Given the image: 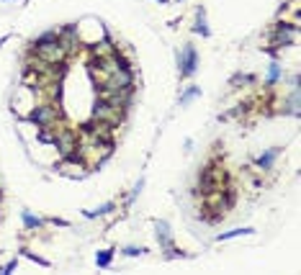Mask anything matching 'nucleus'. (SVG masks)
Wrapping results in <instances>:
<instances>
[{
  "instance_id": "a211bd4d",
  "label": "nucleus",
  "mask_w": 301,
  "mask_h": 275,
  "mask_svg": "<svg viewBox=\"0 0 301 275\" xmlns=\"http://www.w3.org/2000/svg\"><path fill=\"white\" fill-rule=\"evenodd\" d=\"M147 252V247H134V244H131V247H124L121 250V255H126V257H139V255H144Z\"/></svg>"
},
{
  "instance_id": "ddd939ff",
  "label": "nucleus",
  "mask_w": 301,
  "mask_h": 275,
  "mask_svg": "<svg viewBox=\"0 0 301 275\" xmlns=\"http://www.w3.org/2000/svg\"><path fill=\"white\" fill-rule=\"evenodd\" d=\"M199 95H201V88H199V85H188V88L183 90V93H180L178 103H180V105H188L191 100H196Z\"/></svg>"
},
{
  "instance_id": "5701e85b",
  "label": "nucleus",
  "mask_w": 301,
  "mask_h": 275,
  "mask_svg": "<svg viewBox=\"0 0 301 275\" xmlns=\"http://www.w3.org/2000/svg\"><path fill=\"white\" fill-rule=\"evenodd\" d=\"M178 3H180V0H178Z\"/></svg>"
},
{
  "instance_id": "4be33fe9",
  "label": "nucleus",
  "mask_w": 301,
  "mask_h": 275,
  "mask_svg": "<svg viewBox=\"0 0 301 275\" xmlns=\"http://www.w3.org/2000/svg\"><path fill=\"white\" fill-rule=\"evenodd\" d=\"M157 3H168V0H157Z\"/></svg>"
},
{
  "instance_id": "6e6552de",
  "label": "nucleus",
  "mask_w": 301,
  "mask_h": 275,
  "mask_svg": "<svg viewBox=\"0 0 301 275\" xmlns=\"http://www.w3.org/2000/svg\"><path fill=\"white\" fill-rule=\"evenodd\" d=\"M193 34H199V36H203V39H208V36H211V28H208V23H206V10H203V8H199V10H196Z\"/></svg>"
},
{
  "instance_id": "412c9836",
  "label": "nucleus",
  "mask_w": 301,
  "mask_h": 275,
  "mask_svg": "<svg viewBox=\"0 0 301 275\" xmlns=\"http://www.w3.org/2000/svg\"><path fill=\"white\" fill-rule=\"evenodd\" d=\"M49 224H54V226H70V221H65V219H57V216H52V219H47Z\"/></svg>"
},
{
  "instance_id": "2eb2a0df",
  "label": "nucleus",
  "mask_w": 301,
  "mask_h": 275,
  "mask_svg": "<svg viewBox=\"0 0 301 275\" xmlns=\"http://www.w3.org/2000/svg\"><path fill=\"white\" fill-rule=\"evenodd\" d=\"M54 134H57V126H39L36 139H39L41 144H52V142H54Z\"/></svg>"
},
{
  "instance_id": "f03ea898",
  "label": "nucleus",
  "mask_w": 301,
  "mask_h": 275,
  "mask_svg": "<svg viewBox=\"0 0 301 275\" xmlns=\"http://www.w3.org/2000/svg\"><path fill=\"white\" fill-rule=\"evenodd\" d=\"M229 185V175L219 167V160H211L199 175V188L201 193H216Z\"/></svg>"
},
{
  "instance_id": "20e7f679",
  "label": "nucleus",
  "mask_w": 301,
  "mask_h": 275,
  "mask_svg": "<svg viewBox=\"0 0 301 275\" xmlns=\"http://www.w3.org/2000/svg\"><path fill=\"white\" fill-rule=\"evenodd\" d=\"M52 147L59 152V157H67V155H72V152L80 149V136H78V131H75V129H67V126L59 129L57 126V134H54Z\"/></svg>"
},
{
  "instance_id": "0eeeda50",
  "label": "nucleus",
  "mask_w": 301,
  "mask_h": 275,
  "mask_svg": "<svg viewBox=\"0 0 301 275\" xmlns=\"http://www.w3.org/2000/svg\"><path fill=\"white\" fill-rule=\"evenodd\" d=\"M278 155H281V147H270L268 152H263V155L255 160V167H258V170H263V173H265V170H273Z\"/></svg>"
},
{
  "instance_id": "6ab92c4d",
  "label": "nucleus",
  "mask_w": 301,
  "mask_h": 275,
  "mask_svg": "<svg viewBox=\"0 0 301 275\" xmlns=\"http://www.w3.org/2000/svg\"><path fill=\"white\" fill-rule=\"evenodd\" d=\"M16 268H18V260L13 257V260H8V263H5L3 268H0V275H10V273L16 270Z\"/></svg>"
},
{
  "instance_id": "f257e3e1",
  "label": "nucleus",
  "mask_w": 301,
  "mask_h": 275,
  "mask_svg": "<svg viewBox=\"0 0 301 275\" xmlns=\"http://www.w3.org/2000/svg\"><path fill=\"white\" fill-rule=\"evenodd\" d=\"M124 116H126V111L118 108V105H116L111 98H106V95H98L96 103H93V111H90V118H93V121L108 124V126H113V129L124 124Z\"/></svg>"
},
{
  "instance_id": "7ed1b4c3",
  "label": "nucleus",
  "mask_w": 301,
  "mask_h": 275,
  "mask_svg": "<svg viewBox=\"0 0 301 275\" xmlns=\"http://www.w3.org/2000/svg\"><path fill=\"white\" fill-rule=\"evenodd\" d=\"M26 121L28 124H36V126H57L59 121H62V111H59V105L54 103H34L31 108L26 113Z\"/></svg>"
},
{
  "instance_id": "f8f14e48",
  "label": "nucleus",
  "mask_w": 301,
  "mask_h": 275,
  "mask_svg": "<svg viewBox=\"0 0 301 275\" xmlns=\"http://www.w3.org/2000/svg\"><path fill=\"white\" fill-rule=\"evenodd\" d=\"M283 80V67L278 65V62H270V67H268V88H273L276 83H281Z\"/></svg>"
},
{
  "instance_id": "f3484780",
  "label": "nucleus",
  "mask_w": 301,
  "mask_h": 275,
  "mask_svg": "<svg viewBox=\"0 0 301 275\" xmlns=\"http://www.w3.org/2000/svg\"><path fill=\"white\" fill-rule=\"evenodd\" d=\"M28 260H31V263H36V265H41V268H49V260H44V257H39V255H34L31 250H21Z\"/></svg>"
},
{
  "instance_id": "423d86ee",
  "label": "nucleus",
  "mask_w": 301,
  "mask_h": 275,
  "mask_svg": "<svg viewBox=\"0 0 301 275\" xmlns=\"http://www.w3.org/2000/svg\"><path fill=\"white\" fill-rule=\"evenodd\" d=\"M155 234H157V242H160L162 250H170V247H173V229H170L168 221L157 219V221H155Z\"/></svg>"
},
{
  "instance_id": "1a4fd4ad",
  "label": "nucleus",
  "mask_w": 301,
  "mask_h": 275,
  "mask_svg": "<svg viewBox=\"0 0 301 275\" xmlns=\"http://www.w3.org/2000/svg\"><path fill=\"white\" fill-rule=\"evenodd\" d=\"M21 221H23V229L26 232H36V229H44V219H39V216H34L31 211H21Z\"/></svg>"
},
{
  "instance_id": "9b49d317",
  "label": "nucleus",
  "mask_w": 301,
  "mask_h": 275,
  "mask_svg": "<svg viewBox=\"0 0 301 275\" xmlns=\"http://www.w3.org/2000/svg\"><path fill=\"white\" fill-rule=\"evenodd\" d=\"M111 211H116V203H113V201L103 203V206H98V208H93V211L85 208V211H83V216H85V219H98V216H108Z\"/></svg>"
},
{
  "instance_id": "dca6fc26",
  "label": "nucleus",
  "mask_w": 301,
  "mask_h": 275,
  "mask_svg": "<svg viewBox=\"0 0 301 275\" xmlns=\"http://www.w3.org/2000/svg\"><path fill=\"white\" fill-rule=\"evenodd\" d=\"M255 80H258L255 75H242V72H237L234 78L229 80V85H232V88H237V85H252Z\"/></svg>"
},
{
  "instance_id": "39448f33",
  "label": "nucleus",
  "mask_w": 301,
  "mask_h": 275,
  "mask_svg": "<svg viewBox=\"0 0 301 275\" xmlns=\"http://www.w3.org/2000/svg\"><path fill=\"white\" fill-rule=\"evenodd\" d=\"M178 70H180V80H188L199 70V52L193 44H183L178 52Z\"/></svg>"
},
{
  "instance_id": "aec40b11",
  "label": "nucleus",
  "mask_w": 301,
  "mask_h": 275,
  "mask_svg": "<svg viewBox=\"0 0 301 275\" xmlns=\"http://www.w3.org/2000/svg\"><path fill=\"white\" fill-rule=\"evenodd\" d=\"M142 188H144V180H139V183H137V185H134V190H131V193H129V198H126V203H131V201H134V198H137V195L142 193Z\"/></svg>"
},
{
  "instance_id": "4468645a",
  "label": "nucleus",
  "mask_w": 301,
  "mask_h": 275,
  "mask_svg": "<svg viewBox=\"0 0 301 275\" xmlns=\"http://www.w3.org/2000/svg\"><path fill=\"white\" fill-rule=\"evenodd\" d=\"M113 255H116V250H100V252H96V265L98 268H111Z\"/></svg>"
},
{
  "instance_id": "9d476101",
  "label": "nucleus",
  "mask_w": 301,
  "mask_h": 275,
  "mask_svg": "<svg viewBox=\"0 0 301 275\" xmlns=\"http://www.w3.org/2000/svg\"><path fill=\"white\" fill-rule=\"evenodd\" d=\"M245 234H255V229L252 226H237V229H229V232H219L216 234V242H227V239L245 237Z\"/></svg>"
}]
</instances>
